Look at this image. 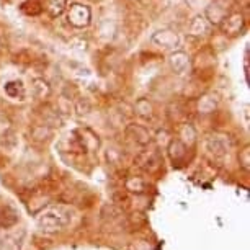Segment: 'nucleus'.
Instances as JSON below:
<instances>
[{
	"label": "nucleus",
	"mask_w": 250,
	"mask_h": 250,
	"mask_svg": "<svg viewBox=\"0 0 250 250\" xmlns=\"http://www.w3.org/2000/svg\"><path fill=\"white\" fill-rule=\"evenodd\" d=\"M209 23H208V20L205 17L201 15H196L193 20H190V23H188V35L191 36H205L209 33Z\"/></svg>",
	"instance_id": "6"
},
{
	"label": "nucleus",
	"mask_w": 250,
	"mask_h": 250,
	"mask_svg": "<svg viewBox=\"0 0 250 250\" xmlns=\"http://www.w3.org/2000/svg\"><path fill=\"white\" fill-rule=\"evenodd\" d=\"M136 110L144 118H149V116H152V103H150L147 98H139V100L136 102Z\"/></svg>",
	"instance_id": "10"
},
{
	"label": "nucleus",
	"mask_w": 250,
	"mask_h": 250,
	"mask_svg": "<svg viewBox=\"0 0 250 250\" xmlns=\"http://www.w3.org/2000/svg\"><path fill=\"white\" fill-rule=\"evenodd\" d=\"M168 64H170V69L173 74L182 75L187 72L188 65H190V58H188V54L183 53V51H175V53L170 54V58H168Z\"/></svg>",
	"instance_id": "5"
},
{
	"label": "nucleus",
	"mask_w": 250,
	"mask_h": 250,
	"mask_svg": "<svg viewBox=\"0 0 250 250\" xmlns=\"http://www.w3.org/2000/svg\"><path fill=\"white\" fill-rule=\"evenodd\" d=\"M214 108H216V100H214V97L205 95V97H201V98H200V110H201L203 113L214 111Z\"/></svg>",
	"instance_id": "11"
},
{
	"label": "nucleus",
	"mask_w": 250,
	"mask_h": 250,
	"mask_svg": "<svg viewBox=\"0 0 250 250\" xmlns=\"http://www.w3.org/2000/svg\"><path fill=\"white\" fill-rule=\"evenodd\" d=\"M150 40H152L154 44H157L160 48H165V49H173L180 44V38L172 30H160L157 33H154Z\"/></svg>",
	"instance_id": "4"
},
{
	"label": "nucleus",
	"mask_w": 250,
	"mask_h": 250,
	"mask_svg": "<svg viewBox=\"0 0 250 250\" xmlns=\"http://www.w3.org/2000/svg\"><path fill=\"white\" fill-rule=\"evenodd\" d=\"M219 26H221V31H223L226 36H237L244 31L245 18L240 12L228 13V15L224 17V20L221 21Z\"/></svg>",
	"instance_id": "3"
},
{
	"label": "nucleus",
	"mask_w": 250,
	"mask_h": 250,
	"mask_svg": "<svg viewBox=\"0 0 250 250\" xmlns=\"http://www.w3.org/2000/svg\"><path fill=\"white\" fill-rule=\"evenodd\" d=\"M92 21L90 7L83 3H72L67 10V23L74 28H85Z\"/></svg>",
	"instance_id": "1"
},
{
	"label": "nucleus",
	"mask_w": 250,
	"mask_h": 250,
	"mask_svg": "<svg viewBox=\"0 0 250 250\" xmlns=\"http://www.w3.org/2000/svg\"><path fill=\"white\" fill-rule=\"evenodd\" d=\"M3 90L10 98H23L25 97V87L20 80H10V82L5 83Z\"/></svg>",
	"instance_id": "8"
},
{
	"label": "nucleus",
	"mask_w": 250,
	"mask_h": 250,
	"mask_svg": "<svg viewBox=\"0 0 250 250\" xmlns=\"http://www.w3.org/2000/svg\"><path fill=\"white\" fill-rule=\"evenodd\" d=\"M65 5H67V0H46V10L53 18L62 15Z\"/></svg>",
	"instance_id": "9"
},
{
	"label": "nucleus",
	"mask_w": 250,
	"mask_h": 250,
	"mask_svg": "<svg viewBox=\"0 0 250 250\" xmlns=\"http://www.w3.org/2000/svg\"><path fill=\"white\" fill-rule=\"evenodd\" d=\"M232 0H214L205 10V18L208 20L209 25L219 26L221 21L224 20V17L229 13V5Z\"/></svg>",
	"instance_id": "2"
},
{
	"label": "nucleus",
	"mask_w": 250,
	"mask_h": 250,
	"mask_svg": "<svg viewBox=\"0 0 250 250\" xmlns=\"http://www.w3.org/2000/svg\"><path fill=\"white\" fill-rule=\"evenodd\" d=\"M33 95H35L36 98H40V100L48 98L51 95L49 83L46 82L44 79H36L35 82H33Z\"/></svg>",
	"instance_id": "7"
}]
</instances>
